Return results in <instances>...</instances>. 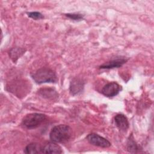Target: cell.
Masks as SVG:
<instances>
[{
  "label": "cell",
  "mask_w": 154,
  "mask_h": 154,
  "mask_svg": "<svg viewBox=\"0 0 154 154\" xmlns=\"http://www.w3.org/2000/svg\"><path fill=\"white\" fill-rule=\"evenodd\" d=\"M72 135L71 128L66 125H58L51 131L49 137L55 143H64L68 141Z\"/></svg>",
  "instance_id": "1"
},
{
  "label": "cell",
  "mask_w": 154,
  "mask_h": 154,
  "mask_svg": "<svg viewBox=\"0 0 154 154\" xmlns=\"http://www.w3.org/2000/svg\"><path fill=\"white\" fill-rule=\"evenodd\" d=\"M34 81L38 84L43 83H54L57 81L56 73L51 69L42 67L31 75Z\"/></svg>",
  "instance_id": "2"
},
{
  "label": "cell",
  "mask_w": 154,
  "mask_h": 154,
  "mask_svg": "<svg viewBox=\"0 0 154 154\" xmlns=\"http://www.w3.org/2000/svg\"><path fill=\"white\" fill-rule=\"evenodd\" d=\"M46 117L41 113H30L26 115L22 120V125L27 129H32L40 126L46 120Z\"/></svg>",
  "instance_id": "3"
},
{
  "label": "cell",
  "mask_w": 154,
  "mask_h": 154,
  "mask_svg": "<svg viewBox=\"0 0 154 154\" xmlns=\"http://www.w3.org/2000/svg\"><path fill=\"white\" fill-rule=\"evenodd\" d=\"M86 138L91 144L95 146L106 148L110 147L111 145V143L107 139L94 133L88 134Z\"/></svg>",
  "instance_id": "4"
},
{
  "label": "cell",
  "mask_w": 154,
  "mask_h": 154,
  "mask_svg": "<svg viewBox=\"0 0 154 154\" xmlns=\"http://www.w3.org/2000/svg\"><path fill=\"white\" fill-rule=\"evenodd\" d=\"M122 90V87L116 82L108 83L102 88L101 93L104 96L112 97L117 96Z\"/></svg>",
  "instance_id": "5"
},
{
  "label": "cell",
  "mask_w": 154,
  "mask_h": 154,
  "mask_svg": "<svg viewBox=\"0 0 154 154\" xmlns=\"http://www.w3.org/2000/svg\"><path fill=\"white\" fill-rule=\"evenodd\" d=\"M128 59L125 58V57H119L112 59L109 61L103 63L101 66H99L100 69H110L114 68H118L122 66L125 63H126Z\"/></svg>",
  "instance_id": "6"
},
{
  "label": "cell",
  "mask_w": 154,
  "mask_h": 154,
  "mask_svg": "<svg viewBox=\"0 0 154 154\" xmlns=\"http://www.w3.org/2000/svg\"><path fill=\"white\" fill-rule=\"evenodd\" d=\"M28 87V85H25L24 83H22L20 81L12 82L11 84H9L8 86H7V87L9 88L8 91L16 94V96H17V93H19V96H21L23 94L25 95V92L26 91Z\"/></svg>",
  "instance_id": "7"
},
{
  "label": "cell",
  "mask_w": 154,
  "mask_h": 154,
  "mask_svg": "<svg viewBox=\"0 0 154 154\" xmlns=\"http://www.w3.org/2000/svg\"><path fill=\"white\" fill-rule=\"evenodd\" d=\"M84 87V82L79 78H73L70 84V93L75 96L78 94L79 93H81Z\"/></svg>",
  "instance_id": "8"
},
{
  "label": "cell",
  "mask_w": 154,
  "mask_h": 154,
  "mask_svg": "<svg viewBox=\"0 0 154 154\" xmlns=\"http://www.w3.org/2000/svg\"><path fill=\"white\" fill-rule=\"evenodd\" d=\"M114 122L117 128L122 131L128 130L129 123L127 117L123 114H118L114 117Z\"/></svg>",
  "instance_id": "9"
},
{
  "label": "cell",
  "mask_w": 154,
  "mask_h": 154,
  "mask_svg": "<svg viewBox=\"0 0 154 154\" xmlns=\"http://www.w3.org/2000/svg\"><path fill=\"white\" fill-rule=\"evenodd\" d=\"M38 93L42 97L46 99L55 100L58 97V93L52 88H42L38 91Z\"/></svg>",
  "instance_id": "10"
},
{
  "label": "cell",
  "mask_w": 154,
  "mask_h": 154,
  "mask_svg": "<svg viewBox=\"0 0 154 154\" xmlns=\"http://www.w3.org/2000/svg\"><path fill=\"white\" fill-rule=\"evenodd\" d=\"M42 153H62L61 147L56 143H49L42 147Z\"/></svg>",
  "instance_id": "11"
},
{
  "label": "cell",
  "mask_w": 154,
  "mask_h": 154,
  "mask_svg": "<svg viewBox=\"0 0 154 154\" xmlns=\"http://www.w3.org/2000/svg\"><path fill=\"white\" fill-rule=\"evenodd\" d=\"M24 153L27 154H35L42 153V147L35 143L28 144L24 149Z\"/></svg>",
  "instance_id": "12"
},
{
  "label": "cell",
  "mask_w": 154,
  "mask_h": 154,
  "mask_svg": "<svg viewBox=\"0 0 154 154\" xmlns=\"http://www.w3.org/2000/svg\"><path fill=\"white\" fill-rule=\"evenodd\" d=\"M127 150L131 153H137L140 151L139 146L134 140L132 134H131L127 141Z\"/></svg>",
  "instance_id": "13"
},
{
  "label": "cell",
  "mask_w": 154,
  "mask_h": 154,
  "mask_svg": "<svg viewBox=\"0 0 154 154\" xmlns=\"http://www.w3.org/2000/svg\"><path fill=\"white\" fill-rule=\"evenodd\" d=\"M25 52L22 48H14L10 49L9 51V56L13 62H16L19 58H20Z\"/></svg>",
  "instance_id": "14"
},
{
  "label": "cell",
  "mask_w": 154,
  "mask_h": 154,
  "mask_svg": "<svg viewBox=\"0 0 154 154\" xmlns=\"http://www.w3.org/2000/svg\"><path fill=\"white\" fill-rule=\"evenodd\" d=\"M65 16L69 19L75 21L81 20L84 17V16L80 13H67L65 14Z\"/></svg>",
  "instance_id": "15"
},
{
  "label": "cell",
  "mask_w": 154,
  "mask_h": 154,
  "mask_svg": "<svg viewBox=\"0 0 154 154\" xmlns=\"http://www.w3.org/2000/svg\"><path fill=\"white\" fill-rule=\"evenodd\" d=\"M27 15L29 17L32 18L34 20H39L44 18L43 15L38 11H32V12H28L27 13Z\"/></svg>",
  "instance_id": "16"
}]
</instances>
